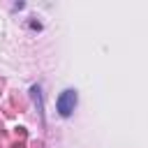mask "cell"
<instances>
[{
    "label": "cell",
    "mask_w": 148,
    "mask_h": 148,
    "mask_svg": "<svg viewBox=\"0 0 148 148\" xmlns=\"http://www.w3.org/2000/svg\"><path fill=\"white\" fill-rule=\"evenodd\" d=\"M76 104H79V92H76L74 88H67V90H62V92L58 95V99H56V111H58L60 118H69V116L74 113Z\"/></svg>",
    "instance_id": "6da1fadb"
}]
</instances>
